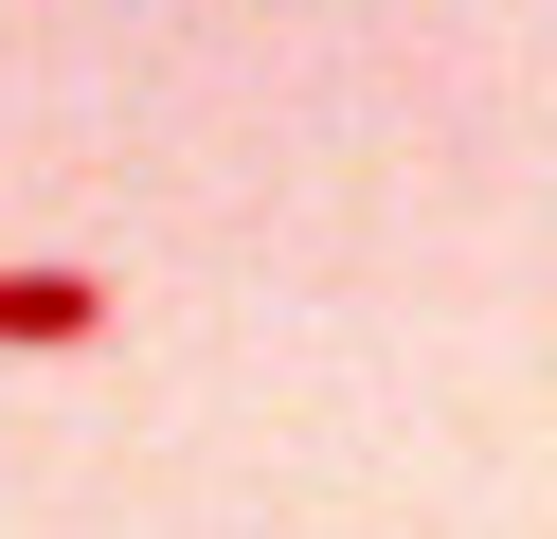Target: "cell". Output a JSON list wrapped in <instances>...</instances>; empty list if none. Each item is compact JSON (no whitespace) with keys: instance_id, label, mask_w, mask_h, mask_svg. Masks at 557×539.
Returning a JSON list of instances; mask_svg holds the SVG:
<instances>
[{"instance_id":"6da1fadb","label":"cell","mask_w":557,"mask_h":539,"mask_svg":"<svg viewBox=\"0 0 557 539\" xmlns=\"http://www.w3.org/2000/svg\"><path fill=\"white\" fill-rule=\"evenodd\" d=\"M0 342H18V359L109 342V287H90V270H0Z\"/></svg>"}]
</instances>
